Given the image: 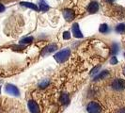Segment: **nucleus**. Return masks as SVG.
Instances as JSON below:
<instances>
[{
    "mask_svg": "<svg viewBox=\"0 0 125 113\" xmlns=\"http://www.w3.org/2000/svg\"><path fill=\"white\" fill-rule=\"evenodd\" d=\"M70 55H71L70 49H65V50L59 51L57 54H56V55H55V58H56V60L57 62L62 63V62H64L65 60L68 59V57L70 56Z\"/></svg>",
    "mask_w": 125,
    "mask_h": 113,
    "instance_id": "f257e3e1",
    "label": "nucleus"
},
{
    "mask_svg": "<svg viewBox=\"0 0 125 113\" xmlns=\"http://www.w3.org/2000/svg\"><path fill=\"white\" fill-rule=\"evenodd\" d=\"M87 109L89 113H101V111H102L101 106L95 101H92L88 104Z\"/></svg>",
    "mask_w": 125,
    "mask_h": 113,
    "instance_id": "f03ea898",
    "label": "nucleus"
},
{
    "mask_svg": "<svg viewBox=\"0 0 125 113\" xmlns=\"http://www.w3.org/2000/svg\"><path fill=\"white\" fill-rule=\"evenodd\" d=\"M112 88L116 90H122L125 89V81L123 79H115L112 83Z\"/></svg>",
    "mask_w": 125,
    "mask_h": 113,
    "instance_id": "7ed1b4c3",
    "label": "nucleus"
},
{
    "mask_svg": "<svg viewBox=\"0 0 125 113\" xmlns=\"http://www.w3.org/2000/svg\"><path fill=\"white\" fill-rule=\"evenodd\" d=\"M6 91L8 93L13 94V95H19V90L11 84H8L6 86Z\"/></svg>",
    "mask_w": 125,
    "mask_h": 113,
    "instance_id": "20e7f679",
    "label": "nucleus"
},
{
    "mask_svg": "<svg viewBox=\"0 0 125 113\" xmlns=\"http://www.w3.org/2000/svg\"><path fill=\"white\" fill-rule=\"evenodd\" d=\"M28 107H29V110L32 113H40V108L34 101H29L28 102Z\"/></svg>",
    "mask_w": 125,
    "mask_h": 113,
    "instance_id": "39448f33",
    "label": "nucleus"
},
{
    "mask_svg": "<svg viewBox=\"0 0 125 113\" xmlns=\"http://www.w3.org/2000/svg\"><path fill=\"white\" fill-rule=\"evenodd\" d=\"M98 10H99V5L96 2H91L88 7V11L90 13L96 12V11H98Z\"/></svg>",
    "mask_w": 125,
    "mask_h": 113,
    "instance_id": "423d86ee",
    "label": "nucleus"
},
{
    "mask_svg": "<svg viewBox=\"0 0 125 113\" xmlns=\"http://www.w3.org/2000/svg\"><path fill=\"white\" fill-rule=\"evenodd\" d=\"M73 34L74 35V37L76 38H82L83 35H82V32L80 31V28L77 24H73Z\"/></svg>",
    "mask_w": 125,
    "mask_h": 113,
    "instance_id": "0eeeda50",
    "label": "nucleus"
},
{
    "mask_svg": "<svg viewBox=\"0 0 125 113\" xmlns=\"http://www.w3.org/2000/svg\"><path fill=\"white\" fill-rule=\"evenodd\" d=\"M57 49V45L55 44H50V45H48L47 47H45L42 51V55H45V54H48V53H51V52H54V51Z\"/></svg>",
    "mask_w": 125,
    "mask_h": 113,
    "instance_id": "6e6552de",
    "label": "nucleus"
},
{
    "mask_svg": "<svg viewBox=\"0 0 125 113\" xmlns=\"http://www.w3.org/2000/svg\"><path fill=\"white\" fill-rule=\"evenodd\" d=\"M63 15H64V17L67 21H72L73 19V12L71 10H65L63 11Z\"/></svg>",
    "mask_w": 125,
    "mask_h": 113,
    "instance_id": "1a4fd4ad",
    "label": "nucleus"
},
{
    "mask_svg": "<svg viewBox=\"0 0 125 113\" xmlns=\"http://www.w3.org/2000/svg\"><path fill=\"white\" fill-rule=\"evenodd\" d=\"M59 101H60V103L63 104V105H65V104H67L68 102L70 101L69 99V95L67 93H62L60 95V98H59Z\"/></svg>",
    "mask_w": 125,
    "mask_h": 113,
    "instance_id": "9d476101",
    "label": "nucleus"
},
{
    "mask_svg": "<svg viewBox=\"0 0 125 113\" xmlns=\"http://www.w3.org/2000/svg\"><path fill=\"white\" fill-rule=\"evenodd\" d=\"M40 10L42 11H47L49 10V6L44 2L43 0H40Z\"/></svg>",
    "mask_w": 125,
    "mask_h": 113,
    "instance_id": "9b49d317",
    "label": "nucleus"
},
{
    "mask_svg": "<svg viewBox=\"0 0 125 113\" xmlns=\"http://www.w3.org/2000/svg\"><path fill=\"white\" fill-rule=\"evenodd\" d=\"M21 5H23V6H25V7H27V8H30V9L34 10V11H38V7L36 6L35 4H32V3H29V2H22Z\"/></svg>",
    "mask_w": 125,
    "mask_h": 113,
    "instance_id": "f8f14e48",
    "label": "nucleus"
},
{
    "mask_svg": "<svg viewBox=\"0 0 125 113\" xmlns=\"http://www.w3.org/2000/svg\"><path fill=\"white\" fill-rule=\"evenodd\" d=\"M109 75V73L107 72V71H104V72H102L100 75H98V76H96L95 77V79L96 80H99V79H104V78H105L106 76Z\"/></svg>",
    "mask_w": 125,
    "mask_h": 113,
    "instance_id": "ddd939ff",
    "label": "nucleus"
},
{
    "mask_svg": "<svg viewBox=\"0 0 125 113\" xmlns=\"http://www.w3.org/2000/svg\"><path fill=\"white\" fill-rule=\"evenodd\" d=\"M116 31L118 33H124L125 32V25L124 24H120V25H117L116 27Z\"/></svg>",
    "mask_w": 125,
    "mask_h": 113,
    "instance_id": "4468645a",
    "label": "nucleus"
},
{
    "mask_svg": "<svg viewBox=\"0 0 125 113\" xmlns=\"http://www.w3.org/2000/svg\"><path fill=\"white\" fill-rule=\"evenodd\" d=\"M108 30H109V28H108L106 24H104L100 26V32H102V33H106V32H108Z\"/></svg>",
    "mask_w": 125,
    "mask_h": 113,
    "instance_id": "2eb2a0df",
    "label": "nucleus"
},
{
    "mask_svg": "<svg viewBox=\"0 0 125 113\" xmlns=\"http://www.w3.org/2000/svg\"><path fill=\"white\" fill-rule=\"evenodd\" d=\"M31 42H33V38L32 37H28V38H25L23 40H21V44H30Z\"/></svg>",
    "mask_w": 125,
    "mask_h": 113,
    "instance_id": "dca6fc26",
    "label": "nucleus"
},
{
    "mask_svg": "<svg viewBox=\"0 0 125 113\" xmlns=\"http://www.w3.org/2000/svg\"><path fill=\"white\" fill-rule=\"evenodd\" d=\"M49 83H50V81H49L48 79H45V80H43L42 82H41L39 86H40L41 88H45V87H47V86L49 85Z\"/></svg>",
    "mask_w": 125,
    "mask_h": 113,
    "instance_id": "f3484780",
    "label": "nucleus"
},
{
    "mask_svg": "<svg viewBox=\"0 0 125 113\" xmlns=\"http://www.w3.org/2000/svg\"><path fill=\"white\" fill-rule=\"evenodd\" d=\"M110 63L111 64H117L118 63V59L116 58V56H112V58L110 59Z\"/></svg>",
    "mask_w": 125,
    "mask_h": 113,
    "instance_id": "a211bd4d",
    "label": "nucleus"
},
{
    "mask_svg": "<svg viewBox=\"0 0 125 113\" xmlns=\"http://www.w3.org/2000/svg\"><path fill=\"white\" fill-rule=\"evenodd\" d=\"M63 37H64V39H70V33L69 32H65L64 33V35H63Z\"/></svg>",
    "mask_w": 125,
    "mask_h": 113,
    "instance_id": "6ab92c4d",
    "label": "nucleus"
},
{
    "mask_svg": "<svg viewBox=\"0 0 125 113\" xmlns=\"http://www.w3.org/2000/svg\"><path fill=\"white\" fill-rule=\"evenodd\" d=\"M5 11V7L3 6L2 4H0V12H3Z\"/></svg>",
    "mask_w": 125,
    "mask_h": 113,
    "instance_id": "aec40b11",
    "label": "nucleus"
},
{
    "mask_svg": "<svg viewBox=\"0 0 125 113\" xmlns=\"http://www.w3.org/2000/svg\"><path fill=\"white\" fill-rule=\"evenodd\" d=\"M115 0H105V2L106 3H108V4H111V3H113Z\"/></svg>",
    "mask_w": 125,
    "mask_h": 113,
    "instance_id": "412c9836",
    "label": "nucleus"
},
{
    "mask_svg": "<svg viewBox=\"0 0 125 113\" xmlns=\"http://www.w3.org/2000/svg\"><path fill=\"white\" fill-rule=\"evenodd\" d=\"M118 113H125V108H122V109H120Z\"/></svg>",
    "mask_w": 125,
    "mask_h": 113,
    "instance_id": "4be33fe9",
    "label": "nucleus"
},
{
    "mask_svg": "<svg viewBox=\"0 0 125 113\" xmlns=\"http://www.w3.org/2000/svg\"><path fill=\"white\" fill-rule=\"evenodd\" d=\"M123 75H125V67H124V69H123Z\"/></svg>",
    "mask_w": 125,
    "mask_h": 113,
    "instance_id": "5701e85b",
    "label": "nucleus"
}]
</instances>
